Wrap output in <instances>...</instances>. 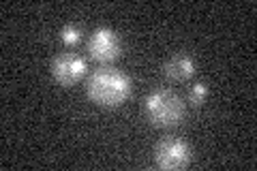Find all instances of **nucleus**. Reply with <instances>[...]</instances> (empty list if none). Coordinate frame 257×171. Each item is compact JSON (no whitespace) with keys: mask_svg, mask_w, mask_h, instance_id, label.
<instances>
[{"mask_svg":"<svg viewBox=\"0 0 257 171\" xmlns=\"http://www.w3.org/2000/svg\"><path fill=\"white\" fill-rule=\"evenodd\" d=\"M206 96H208V86L204 84V81H197V84H193L191 86V90H189V101L193 105H202L206 101Z\"/></svg>","mask_w":257,"mask_h":171,"instance_id":"nucleus-8","label":"nucleus"},{"mask_svg":"<svg viewBox=\"0 0 257 171\" xmlns=\"http://www.w3.org/2000/svg\"><path fill=\"white\" fill-rule=\"evenodd\" d=\"M155 162L157 167L167 171L184 169L191 162V145L180 137L161 139L155 148Z\"/></svg>","mask_w":257,"mask_h":171,"instance_id":"nucleus-3","label":"nucleus"},{"mask_svg":"<svg viewBox=\"0 0 257 171\" xmlns=\"http://www.w3.org/2000/svg\"><path fill=\"white\" fill-rule=\"evenodd\" d=\"M79 39H82V26L77 24H64L60 28V41L64 45H75L79 43Z\"/></svg>","mask_w":257,"mask_h":171,"instance_id":"nucleus-7","label":"nucleus"},{"mask_svg":"<svg viewBox=\"0 0 257 171\" xmlns=\"http://www.w3.org/2000/svg\"><path fill=\"white\" fill-rule=\"evenodd\" d=\"M86 73H88V64L79 54H73V52L58 54L52 60V75L64 88L77 84Z\"/></svg>","mask_w":257,"mask_h":171,"instance_id":"nucleus-5","label":"nucleus"},{"mask_svg":"<svg viewBox=\"0 0 257 171\" xmlns=\"http://www.w3.org/2000/svg\"><path fill=\"white\" fill-rule=\"evenodd\" d=\"M120 52H122V41H120V35L116 30H111L107 26H101L96 28L90 39H88V54L90 58L101 62V64H107V62H114Z\"/></svg>","mask_w":257,"mask_h":171,"instance_id":"nucleus-4","label":"nucleus"},{"mask_svg":"<svg viewBox=\"0 0 257 171\" xmlns=\"http://www.w3.org/2000/svg\"><path fill=\"white\" fill-rule=\"evenodd\" d=\"M133 92V81L126 73L103 67L90 73L86 79V94L101 107H120Z\"/></svg>","mask_w":257,"mask_h":171,"instance_id":"nucleus-1","label":"nucleus"},{"mask_svg":"<svg viewBox=\"0 0 257 171\" xmlns=\"http://www.w3.org/2000/svg\"><path fill=\"white\" fill-rule=\"evenodd\" d=\"M144 113H146L150 124L170 128L180 124L184 113H187V107H184L180 94L167 90V88H157L144 99Z\"/></svg>","mask_w":257,"mask_h":171,"instance_id":"nucleus-2","label":"nucleus"},{"mask_svg":"<svg viewBox=\"0 0 257 171\" xmlns=\"http://www.w3.org/2000/svg\"><path fill=\"white\" fill-rule=\"evenodd\" d=\"M163 73L172 81H187L195 75V60L189 54H174L163 62Z\"/></svg>","mask_w":257,"mask_h":171,"instance_id":"nucleus-6","label":"nucleus"}]
</instances>
